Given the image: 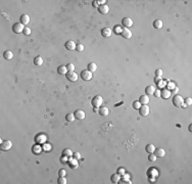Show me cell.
<instances>
[{"label":"cell","instance_id":"cell-14","mask_svg":"<svg viewBox=\"0 0 192 184\" xmlns=\"http://www.w3.org/2000/svg\"><path fill=\"white\" fill-rule=\"evenodd\" d=\"M153 153L156 156V158H164L165 154H166V151L164 148H155Z\"/></svg>","mask_w":192,"mask_h":184},{"label":"cell","instance_id":"cell-35","mask_svg":"<svg viewBox=\"0 0 192 184\" xmlns=\"http://www.w3.org/2000/svg\"><path fill=\"white\" fill-rule=\"evenodd\" d=\"M65 66H66V69H68V72H74V70H75V65L73 63H69Z\"/></svg>","mask_w":192,"mask_h":184},{"label":"cell","instance_id":"cell-6","mask_svg":"<svg viewBox=\"0 0 192 184\" xmlns=\"http://www.w3.org/2000/svg\"><path fill=\"white\" fill-rule=\"evenodd\" d=\"M24 29H25V27H24L23 24L16 23V24H14L12 26V32L15 33V34H21V33L24 32Z\"/></svg>","mask_w":192,"mask_h":184},{"label":"cell","instance_id":"cell-17","mask_svg":"<svg viewBox=\"0 0 192 184\" xmlns=\"http://www.w3.org/2000/svg\"><path fill=\"white\" fill-rule=\"evenodd\" d=\"M20 21H21V24L26 26V25H28L29 23H30V16H29L28 14H23L20 17Z\"/></svg>","mask_w":192,"mask_h":184},{"label":"cell","instance_id":"cell-43","mask_svg":"<svg viewBox=\"0 0 192 184\" xmlns=\"http://www.w3.org/2000/svg\"><path fill=\"white\" fill-rule=\"evenodd\" d=\"M153 95L155 96V97H160V90H155L154 91V93H153Z\"/></svg>","mask_w":192,"mask_h":184},{"label":"cell","instance_id":"cell-12","mask_svg":"<svg viewBox=\"0 0 192 184\" xmlns=\"http://www.w3.org/2000/svg\"><path fill=\"white\" fill-rule=\"evenodd\" d=\"M171 93H172V92H171L169 89L164 88V89L160 91V97H161L162 99H168V98H170Z\"/></svg>","mask_w":192,"mask_h":184},{"label":"cell","instance_id":"cell-23","mask_svg":"<svg viewBox=\"0 0 192 184\" xmlns=\"http://www.w3.org/2000/svg\"><path fill=\"white\" fill-rule=\"evenodd\" d=\"M34 63H35V65H37V66H40V65H42V63H43V59L41 56H36L35 57V60H34Z\"/></svg>","mask_w":192,"mask_h":184},{"label":"cell","instance_id":"cell-11","mask_svg":"<svg viewBox=\"0 0 192 184\" xmlns=\"http://www.w3.org/2000/svg\"><path fill=\"white\" fill-rule=\"evenodd\" d=\"M101 35L105 38H108L112 35V30L110 28H103L102 30H101Z\"/></svg>","mask_w":192,"mask_h":184},{"label":"cell","instance_id":"cell-25","mask_svg":"<svg viewBox=\"0 0 192 184\" xmlns=\"http://www.w3.org/2000/svg\"><path fill=\"white\" fill-rule=\"evenodd\" d=\"M110 180H111L112 183H119V181L121 180L120 174H119V173H118V174H113V175L111 176V178H110Z\"/></svg>","mask_w":192,"mask_h":184},{"label":"cell","instance_id":"cell-21","mask_svg":"<svg viewBox=\"0 0 192 184\" xmlns=\"http://www.w3.org/2000/svg\"><path fill=\"white\" fill-rule=\"evenodd\" d=\"M3 57H4L5 60H7V61L12 60V57H13V53H12V51H10V50H6V51H4V53H3Z\"/></svg>","mask_w":192,"mask_h":184},{"label":"cell","instance_id":"cell-9","mask_svg":"<svg viewBox=\"0 0 192 184\" xmlns=\"http://www.w3.org/2000/svg\"><path fill=\"white\" fill-rule=\"evenodd\" d=\"M74 116H75V118H76L77 120H83V119L86 117L85 112L82 111V110H77V111L74 113Z\"/></svg>","mask_w":192,"mask_h":184},{"label":"cell","instance_id":"cell-3","mask_svg":"<svg viewBox=\"0 0 192 184\" xmlns=\"http://www.w3.org/2000/svg\"><path fill=\"white\" fill-rule=\"evenodd\" d=\"M80 77H81V79H82V80H84V81L87 82V81H90V80L92 79L93 75H92V73H91L90 71H88V70H84V71L81 72Z\"/></svg>","mask_w":192,"mask_h":184},{"label":"cell","instance_id":"cell-31","mask_svg":"<svg viewBox=\"0 0 192 184\" xmlns=\"http://www.w3.org/2000/svg\"><path fill=\"white\" fill-rule=\"evenodd\" d=\"M84 49H85V47H84V45H83V44H81V43H79L78 45L76 46V50H77V51H79V52L84 51Z\"/></svg>","mask_w":192,"mask_h":184},{"label":"cell","instance_id":"cell-1","mask_svg":"<svg viewBox=\"0 0 192 184\" xmlns=\"http://www.w3.org/2000/svg\"><path fill=\"white\" fill-rule=\"evenodd\" d=\"M183 103H184V98L182 97L181 95L176 94L174 97H173V104H174L175 106H177V108L182 106V104H183Z\"/></svg>","mask_w":192,"mask_h":184},{"label":"cell","instance_id":"cell-32","mask_svg":"<svg viewBox=\"0 0 192 184\" xmlns=\"http://www.w3.org/2000/svg\"><path fill=\"white\" fill-rule=\"evenodd\" d=\"M140 106H141V103H140L138 100H135V101L133 102V109H134V110H139Z\"/></svg>","mask_w":192,"mask_h":184},{"label":"cell","instance_id":"cell-26","mask_svg":"<svg viewBox=\"0 0 192 184\" xmlns=\"http://www.w3.org/2000/svg\"><path fill=\"white\" fill-rule=\"evenodd\" d=\"M154 149H155V146L153 144H147L145 146V151H147L148 153H153Z\"/></svg>","mask_w":192,"mask_h":184},{"label":"cell","instance_id":"cell-36","mask_svg":"<svg viewBox=\"0 0 192 184\" xmlns=\"http://www.w3.org/2000/svg\"><path fill=\"white\" fill-rule=\"evenodd\" d=\"M23 34H24V35H26V36H28V35H31V29H30V28H28V27H25Z\"/></svg>","mask_w":192,"mask_h":184},{"label":"cell","instance_id":"cell-39","mask_svg":"<svg viewBox=\"0 0 192 184\" xmlns=\"http://www.w3.org/2000/svg\"><path fill=\"white\" fill-rule=\"evenodd\" d=\"M175 88H176V86L174 85V83H169L168 84V88L167 89H169L170 91H172L173 89H175Z\"/></svg>","mask_w":192,"mask_h":184},{"label":"cell","instance_id":"cell-42","mask_svg":"<svg viewBox=\"0 0 192 184\" xmlns=\"http://www.w3.org/2000/svg\"><path fill=\"white\" fill-rule=\"evenodd\" d=\"M58 175H59V176H61V177L65 176V170H63V169L59 170V171H58Z\"/></svg>","mask_w":192,"mask_h":184},{"label":"cell","instance_id":"cell-29","mask_svg":"<svg viewBox=\"0 0 192 184\" xmlns=\"http://www.w3.org/2000/svg\"><path fill=\"white\" fill-rule=\"evenodd\" d=\"M75 119H76L75 116H74V114H72V113L66 114V116H65V120L68 121V122H74Z\"/></svg>","mask_w":192,"mask_h":184},{"label":"cell","instance_id":"cell-46","mask_svg":"<svg viewBox=\"0 0 192 184\" xmlns=\"http://www.w3.org/2000/svg\"><path fill=\"white\" fill-rule=\"evenodd\" d=\"M191 130H192V126L190 125V126H189V131H191Z\"/></svg>","mask_w":192,"mask_h":184},{"label":"cell","instance_id":"cell-22","mask_svg":"<svg viewBox=\"0 0 192 184\" xmlns=\"http://www.w3.org/2000/svg\"><path fill=\"white\" fill-rule=\"evenodd\" d=\"M154 91H155V88H154L153 86H147L146 88H145V93H146V95H153Z\"/></svg>","mask_w":192,"mask_h":184},{"label":"cell","instance_id":"cell-33","mask_svg":"<svg viewBox=\"0 0 192 184\" xmlns=\"http://www.w3.org/2000/svg\"><path fill=\"white\" fill-rule=\"evenodd\" d=\"M57 183H58V184H66V179L64 178V176L63 177L59 176V178L57 179Z\"/></svg>","mask_w":192,"mask_h":184},{"label":"cell","instance_id":"cell-24","mask_svg":"<svg viewBox=\"0 0 192 184\" xmlns=\"http://www.w3.org/2000/svg\"><path fill=\"white\" fill-rule=\"evenodd\" d=\"M87 70L90 71L91 73L96 72V70H97V64H96L95 62H90V63L88 64V69H87Z\"/></svg>","mask_w":192,"mask_h":184},{"label":"cell","instance_id":"cell-30","mask_svg":"<svg viewBox=\"0 0 192 184\" xmlns=\"http://www.w3.org/2000/svg\"><path fill=\"white\" fill-rule=\"evenodd\" d=\"M154 82H155V84H157L158 87H161V85L164 84V82H162V79H161V77H156V76H155Z\"/></svg>","mask_w":192,"mask_h":184},{"label":"cell","instance_id":"cell-19","mask_svg":"<svg viewBox=\"0 0 192 184\" xmlns=\"http://www.w3.org/2000/svg\"><path fill=\"white\" fill-rule=\"evenodd\" d=\"M69 164H70V167H71L72 169H77V168H78V166H79L78 160H76V159H74V158L70 160Z\"/></svg>","mask_w":192,"mask_h":184},{"label":"cell","instance_id":"cell-41","mask_svg":"<svg viewBox=\"0 0 192 184\" xmlns=\"http://www.w3.org/2000/svg\"><path fill=\"white\" fill-rule=\"evenodd\" d=\"M122 30H123V29H122V27H120V26H117V27H116V29H114V32H116V33H119V34H121Z\"/></svg>","mask_w":192,"mask_h":184},{"label":"cell","instance_id":"cell-28","mask_svg":"<svg viewBox=\"0 0 192 184\" xmlns=\"http://www.w3.org/2000/svg\"><path fill=\"white\" fill-rule=\"evenodd\" d=\"M153 27H154L155 29H161L162 28V22L160 21V20H156V21H154L153 22Z\"/></svg>","mask_w":192,"mask_h":184},{"label":"cell","instance_id":"cell-37","mask_svg":"<svg viewBox=\"0 0 192 184\" xmlns=\"http://www.w3.org/2000/svg\"><path fill=\"white\" fill-rule=\"evenodd\" d=\"M73 158H74V159H76V160H80V158H81L80 152H79V151L74 152V153H73Z\"/></svg>","mask_w":192,"mask_h":184},{"label":"cell","instance_id":"cell-38","mask_svg":"<svg viewBox=\"0 0 192 184\" xmlns=\"http://www.w3.org/2000/svg\"><path fill=\"white\" fill-rule=\"evenodd\" d=\"M184 104H186V105H191V104H192V99H191V97H187L186 99H184Z\"/></svg>","mask_w":192,"mask_h":184},{"label":"cell","instance_id":"cell-40","mask_svg":"<svg viewBox=\"0 0 192 184\" xmlns=\"http://www.w3.org/2000/svg\"><path fill=\"white\" fill-rule=\"evenodd\" d=\"M155 76H156V77H161V76H162V71H161L160 69L156 70V71H155Z\"/></svg>","mask_w":192,"mask_h":184},{"label":"cell","instance_id":"cell-2","mask_svg":"<svg viewBox=\"0 0 192 184\" xmlns=\"http://www.w3.org/2000/svg\"><path fill=\"white\" fill-rule=\"evenodd\" d=\"M102 102H103V98L100 95L94 96V97L92 98V100H91V104L94 106V108H99V106L102 104Z\"/></svg>","mask_w":192,"mask_h":184},{"label":"cell","instance_id":"cell-45","mask_svg":"<svg viewBox=\"0 0 192 184\" xmlns=\"http://www.w3.org/2000/svg\"><path fill=\"white\" fill-rule=\"evenodd\" d=\"M93 7H95V8L97 7V8H98V7H99V2L96 1V0H95V1H93Z\"/></svg>","mask_w":192,"mask_h":184},{"label":"cell","instance_id":"cell-44","mask_svg":"<svg viewBox=\"0 0 192 184\" xmlns=\"http://www.w3.org/2000/svg\"><path fill=\"white\" fill-rule=\"evenodd\" d=\"M118 173H119V174H121V175H124V174H125V169H123V168H119Z\"/></svg>","mask_w":192,"mask_h":184},{"label":"cell","instance_id":"cell-8","mask_svg":"<svg viewBox=\"0 0 192 184\" xmlns=\"http://www.w3.org/2000/svg\"><path fill=\"white\" fill-rule=\"evenodd\" d=\"M65 77H66V79H68L69 81H71V82H76L77 80H78V75H77L75 72H68L65 74Z\"/></svg>","mask_w":192,"mask_h":184},{"label":"cell","instance_id":"cell-20","mask_svg":"<svg viewBox=\"0 0 192 184\" xmlns=\"http://www.w3.org/2000/svg\"><path fill=\"white\" fill-rule=\"evenodd\" d=\"M57 73H58L59 75H65L66 73H68V69H66L65 65H59L58 67H57Z\"/></svg>","mask_w":192,"mask_h":184},{"label":"cell","instance_id":"cell-18","mask_svg":"<svg viewBox=\"0 0 192 184\" xmlns=\"http://www.w3.org/2000/svg\"><path fill=\"white\" fill-rule=\"evenodd\" d=\"M142 105H144V104H147L148 102H149V97H148V95H141L140 97H139V100H138Z\"/></svg>","mask_w":192,"mask_h":184},{"label":"cell","instance_id":"cell-5","mask_svg":"<svg viewBox=\"0 0 192 184\" xmlns=\"http://www.w3.org/2000/svg\"><path fill=\"white\" fill-rule=\"evenodd\" d=\"M138 111H139L140 116H142V117H147V116L149 115V112H150L149 106H148L147 104L141 105V106H140V109H139Z\"/></svg>","mask_w":192,"mask_h":184},{"label":"cell","instance_id":"cell-15","mask_svg":"<svg viewBox=\"0 0 192 184\" xmlns=\"http://www.w3.org/2000/svg\"><path fill=\"white\" fill-rule=\"evenodd\" d=\"M98 11H99L101 14H106V13H108V11H109V7H108L106 4L99 5V7H98Z\"/></svg>","mask_w":192,"mask_h":184},{"label":"cell","instance_id":"cell-7","mask_svg":"<svg viewBox=\"0 0 192 184\" xmlns=\"http://www.w3.org/2000/svg\"><path fill=\"white\" fill-rule=\"evenodd\" d=\"M122 25H123L124 28L129 29L130 27L133 26V20H132V18H130V17H124L122 20Z\"/></svg>","mask_w":192,"mask_h":184},{"label":"cell","instance_id":"cell-4","mask_svg":"<svg viewBox=\"0 0 192 184\" xmlns=\"http://www.w3.org/2000/svg\"><path fill=\"white\" fill-rule=\"evenodd\" d=\"M12 146V142L10 140H4V141H1V144H0V149L3 150V151H6V150H9Z\"/></svg>","mask_w":192,"mask_h":184},{"label":"cell","instance_id":"cell-10","mask_svg":"<svg viewBox=\"0 0 192 184\" xmlns=\"http://www.w3.org/2000/svg\"><path fill=\"white\" fill-rule=\"evenodd\" d=\"M121 35H122V37L126 38V39H130V38L132 37V32L129 30V29L124 28L122 30V32H121Z\"/></svg>","mask_w":192,"mask_h":184},{"label":"cell","instance_id":"cell-16","mask_svg":"<svg viewBox=\"0 0 192 184\" xmlns=\"http://www.w3.org/2000/svg\"><path fill=\"white\" fill-rule=\"evenodd\" d=\"M98 113L100 116H102V117H106V116H108L109 114V110L108 108H106V106H101V108L98 110Z\"/></svg>","mask_w":192,"mask_h":184},{"label":"cell","instance_id":"cell-13","mask_svg":"<svg viewBox=\"0 0 192 184\" xmlns=\"http://www.w3.org/2000/svg\"><path fill=\"white\" fill-rule=\"evenodd\" d=\"M64 46H65V48L68 50H75L76 49V43L74 42V41H72V40H69V41H66L65 43H64Z\"/></svg>","mask_w":192,"mask_h":184},{"label":"cell","instance_id":"cell-27","mask_svg":"<svg viewBox=\"0 0 192 184\" xmlns=\"http://www.w3.org/2000/svg\"><path fill=\"white\" fill-rule=\"evenodd\" d=\"M62 156H63V157H66V158H71V157H73L72 150L69 149V148H65V149L62 151Z\"/></svg>","mask_w":192,"mask_h":184},{"label":"cell","instance_id":"cell-34","mask_svg":"<svg viewBox=\"0 0 192 184\" xmlns=\"http://www.w3.org/2000/svg\"><path fill=\"white\" fill-rule=\"evenodd\" d=\"M148 161L149 162H155L156 161V156L154 153H150L149 157H148Z\"/></svg>","mask_w":192,"mask_h":184}]
</instances>
